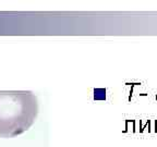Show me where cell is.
Returning a JSON list of instances; mask_svg holds the SVG:
<instances>
[{
  "label": "cell",
  "mask_w": 157,
  "mask_h": 147,
  "mask_svg": "<svg viewBox=\"0 0 157 147\" xmlns=\"http://www.w3.org/2000/svg\"><path fill=\"white\" fill-rule=\"evenodd\" d=\"M38 101L31 91H0V137L25 133L34 124Z\"/></svg>",
  "instance_id": "1"
},
{
  "label": "cell",
  "mask_w": 157,
  "mask_h": 147,
  "mask_svg": "<svg viewBox=\"0 0 157 147\" xmlns=\"http://www.w3.org/2000/svg\"><path fill=\"white\" fill-rule=\"evenodd\" d=\"M130 127H131V130L133 131V133H135V121L134 120H127V126H125L124 132H127Z\"/></svg>",
  "instance_id": "2"
},
{
  "label": "cell",
  "mask_w": 157,
  "mask_h": 147,
  "mask_svg": "<svg viewBox=\"0 0 157 147\" xmlns=\"http://www.w3.org/2000/svg\"><path fill=\"white\" fill-rule=\"evenodd\" d=\"M156 100H157V96H156Z\"/></svg>",
  "instance_id": "3"
}]
</instances>
